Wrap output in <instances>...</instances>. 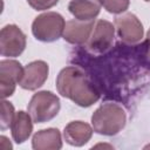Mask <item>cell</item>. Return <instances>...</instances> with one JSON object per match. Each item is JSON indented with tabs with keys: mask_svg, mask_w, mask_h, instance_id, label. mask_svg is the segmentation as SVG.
Segmentation results:
<instances>
[{
	"mask_svg": "<svg viewBox=\"0 0 150 150\" xmlns=\"http://www.w3.org/2000/svg\"><path fill=\"white\" fill-rule=\"evenodd\" d=\"M14 116H15V110L13 104L4 98L1 101V121H0V129L2 131L6 130L7 128H11Z\"/></svg>",
	"mask_w": 150,
	"mask_h": 150,
	"instance_id": "obj_15",
	"label": "cell"
},
{
	"mask_svg": "<svg viewBox=\"0 0 150 150\" xmlns=\"http://www.w3.org/2000/svg\"><path fill=\"white\" fill-rule=\"evenodd\" d=\"M115 26L107 20H98L87 42V48L93 53H104L114 43Z\"/></svg>",
	"mask_w": 150,
	"mask_h": 150,
	"instance_id": "obj_8",
	"label": "cell"
},
{
	"mask_svg": "<svg viewBox=\"0 0 150 150\" xmlns=\"http://www.w3.org/2000/svg\"><path fill=\"white\" fill-rule=\"evenodd\" d=\"M95 26L94 20L82 21L73 19L66 22L62 38L64 41L71 45H84L88 42L93 28Z\"/></svg>",
	"mask_w": 150,
	"mask_h": 150,
	"instance_id": "obj_10",
	"label": "cell"
},
{
	"mask_svg": "<svg viewBox=\"0 0 150 150\" xmlns=\"http://www.w3.org/2000/svg\"><path fill=\"white\" fill-rule=\"evenodd\" d=\"M33 131V120L30 115L23 110L15 112L14 120L11 124V132L13 141L18 144L26 142Z\"/></svg>",
	"mask_w": 150,
	"mask_h": 150,
	"instance_id": "obj_13",
	"label": "cell"
},
{
	"mask_svg": "<svg viewBox=\"0 0 150 150\" xmlns=\"http://www.w3.org/2000/svg\"><path fill=\"white\" fill-rule=\"evenodd\" d=\"M146 42H148V48H146V57L150 61V29L146 33Z\"/></svg>",
	"mask_w": 150,
	"mask_h": 150,
	"instance_id": "obj_18",
	"label": "cell"
},
{
	"mask_svg": "<svg viewBox=\"0 0 150 150\" xmlns=\"http://www.w3.org/2000/svg\"><path fill=\"white\" fill-rule=\"evenodd\" d=\"M49 67L48 63L42 60H36L29 62L26 67H23V74L19 86L26 90H36L45 84L48 79Z\"/></svg>",
	"mask_w": 150,
	"mask_h": 150,
	"instance_id": "obj_9",
	"label": "cell"
},
{
	"mask_svg": "<svg viewBox=\"0 0 150 150\" xmlns=\"http://www.w3.org/2000/svg\"><path fill=\"white\" fill-rule=\"evenodd\" d=\"M32 146L35 150H59L62 148V136L59 129L47 128L39 130L32 138Z\"/></svg>",
	"mask_w": 150,
	"mask_h": 150,
	"instance_id": "obj_12",
	"label": "cell"
},
{
	"mask_svg": "<svg viewBox=\"0 0 150 150\" xmlns=\"http://www.w3.org/2000/svg\"><path fill=\"white\" fill-rule=\"evenodd\" d=\"M23 67L16 60H1L0 61V90L1 97L7 98L15 91L16 84L21 81Z\"/></svg>",
	"mask_w": 150,
	"mask_h": 150,
	"instance_id": "obj_7",
	"label": "cell"
},
{
	"mask_svg": "<svg viewBox=\"0 0 150 150\" xmlns=\"http://www.w3.org/2000/svg\"><path fill=\"white\" fill-rule=\"evenodd\" d=\"M94 129L88 123L82 121H71L64 127L63 137L68 144L73 146H82L90 141Z\"/></svg>",
	"mask_w": 150,
	"mask_h": 150,
	"instance_id": "obj_11",
	"label": "cell"
},
{
	"mask_svg": "<svg viewBox=\"0 0 150 150\" xmlns=\"http://www.w3.org/2000/svg\"><path fill=\"white\" fill-rule=\"evenodd\" d=\"M66 21L56 12H46L38 15L32 23L34 38L41 42H54L59 40L64 30Z\"/></svg>",
	"mask_w": 150,
	"mask_h": 150,
	"instance_id": "obj_3",
	"label": "cell"
},
{
	"mask_svg": "<svg viewBox=\"0 0 150 150\" xmlns=\"http://www.w3.org/2000/svg\"><path fill=\"white\" fill-rule=\"evenodd\" d=\"M27 2L35 11H46L54 7L59 0H27Z\"/></svg>",
	"mask_w": 150,
	"mask_h": 150,
	"instance_id": "obj_17",
	"label": "cell"
},
{
	"mask_svg": "<svg viewBox=\"0 0 150 150\" xmlns=\"http://www.w3.org/2000/svg\"><path fill=\"white\" fill-rule=\"evenodd\" d=\"M60 108V98L52 91L42 90L32 96L27 110L33 122L45 123L53 120L59 114Z\"/></svg>",
	"mask_w": 150,
	"mask_h": 150,
	"instance_id": "obj_4",
	"label": "cell"
},
{
	"mask_svg": "<svg viewBox=\"0 0 150 150\" xmlns=\"http://www.w3.org/2000/svg\"><path fill=\"white\" fill-rule=\"evenodd\" d=\"M103 8L112 14H122L129 8V0H97Z\"/></svg>",
	"mask_w": 150,
	"mask_h": 150,
	"instance_id": "obj_16",
	"label": "cell"
},
{
	"mask_svg": "<svg viewBox=\"0 0 150 150\" xmlns=\"http://www.w3.org/2000/svg\"><path fill=\"white\" fill-rule=\"evenodd\" d=\"M115 29L121 39L125 43H136L143 38V25L139 19L130 12L122 13L115 18Z\"/></svg>",
	"mask_w": 150,
	"mask_h": 150,
	"instance_id": "obj_6",
	"label": "cell"
},
{
	"mask_svg": "<svg viewBox=\"0 0 150 150\" xmlns=\"http://www.w3.org/2000/svg\"><path fill=\"white\" fill-rule=\"evenodd\" d=\"M26 35L16 25H6L0 30V54L6 57H16L26 48Z\"/></svg>",
	"mask_w": 150,
	"mask_h": 150,
	"instance_id": "obj_5",
	"label": "cell"
},
{
	"mask_svg": "<svg viewBox=\"0 0 150 150\" xmlns=\"http://www.w3.org/2000/svg\"><path fill=\"white\" fill-rule=\"evenodd\" d=\"M68 11L77 20H95L100 14L101 4L97 0H71L68 4Z\"/></svg>",
	"mask_w": 150,
	"mask_h": 150,
	"instance_id": "obj_14",
	"label": "cell"
},
{
	"mask_svg": "<svg viewBox=\"0 0 150 150\" xmlns=\"http://www.w3.org/2000/svg\"><path fill=\"white\" fill-rule=\"evenodd\" d=\"M57 93L82 108H88L100 98L88 76L77 67L69 66L59 73L56 77Z\"/></svg>",
	"mask_w": 150,
	"mask_h": 150,
	"instance_id": "obj_1",
	"label": "cell"
},
{
	"mask_svg": "<svg viewBox=\"0 0 150 150\" xmlns=\"http://www.w3.org/2000/svg\"><path fill=\"white\" fill-rule=\"evenodd\" d=\"M125 122V110L115 102L102 103L91 115V127L94 131L103 136L117 135L124 128Z\"/></svg>",
	"mask_w": 150,
	"mask_h": 150,
	"instance_id": "obj_2",
	"label": "cell"
},
{
	"mask_svg": "<svg viewBox=\"0 0 150 150\" xmlns=\"http://www.w3.org/2000/svg\"><path fill=\"white\" fill-rule=\"evenodd\" d=\"M144 1H150V0H144Z\"/></svg>",
	"mask_w": 150,
	"mask_h": 150,
	"instance_id": "obj_19",
	"label": "cell"
}]
</instances>
